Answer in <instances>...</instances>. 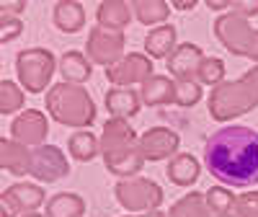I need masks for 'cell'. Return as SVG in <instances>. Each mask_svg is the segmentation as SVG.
Here are the masks:
<instances>
[{"label":"cell","instance_id":"6da1fadb","mask_svg":"<svg viewBox=\"0 0 258 217\" xmlns=\"http://www.w3.org/2000/svg\"><path fill=\"white\" fill-rule=\"evenodd\" d=\"M204 166L227 186L258 184V132L243 124L212 132L204 142Z\"/></svg>","mask_w":258,"mask_h":217}]
</instances>
